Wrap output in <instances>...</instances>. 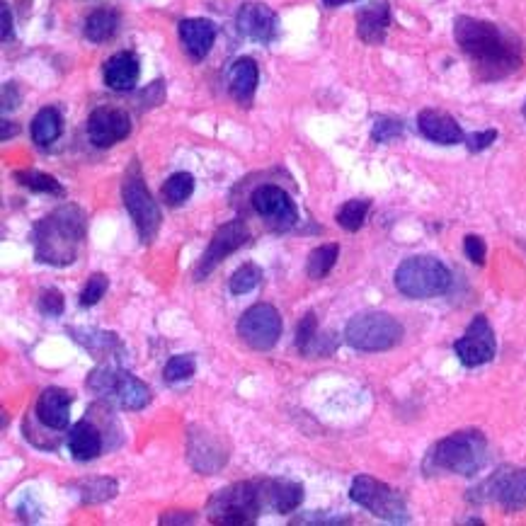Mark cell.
Instances as JSON below:
<instances>
[{
  "instance_id": "33",
  "label": "cell",
  "mask_w": 526,
  "mask_h": 526,
  "mask_svg": "<svg viewBox=\"0 0 526 526\" xmlns=\"http://www.w3.org/2000/svg\"><path fill=\"white\" fill-rule=\"evenodd\" d=\"M80 495H83V502H105L112 500L117 495V483L112 478H93L85 480V483L78 485Z\"/></svg>"
},
{
  "instance_id": "37",
  "label": "cell",
  "mask_w": 526,
  "mask_h": 526,
  "mask_svg": "<svg viewBox=\"0 0 526 526\" xmlns=\"http://www.w3.org/2000/svg\"><path fill=\"white\" fill-rule=\"evenodd\" d=\"M318 335V320H316V313L308 311L306 316L301 318L299 328H296V347H299L301 352H306L308 347H311V342L316 340Z\"/></svg>"
},
{
  "instance_id": "32",
  "label": "cell",
  "mask_w": 526,
  "mask_h": 526,
  "mask_svg": "<svg viewBox=\"0 0 526 526\" xmlns=\"http://www.w3.org/2000/svg\"><path fill=\"white\" fill-rule=\"evenodd\" d=\"M262 282V270L253 262H245L243 267H238L236 272H233L231 282H228V289H231L233 296H243V294H250L257 284Z\"/></svg>"
},
{
  "instance_id": "34",
  "label": "cell",
  "mask_w": 526,
  "mask_h": 526,
  "mask_svg": "<svg viewBox=\"0 0 526 526\" xmlns=\"http://www.w3.org/2000/svg\"><path fill=\"white\" fill-rule=\"evenodd\" d=\"M194 369H197V362H194L192 354H175V357H170L168 364H165L163 379L168 383L185 381L194 374Z\"/></svg>"
},
{
  "instance_id": "28",
  "label": "cell",
  "mask_w": 526,
  "mask_h": 526,
  "mask_svg": "<svg viewBox=\"0 0 526 526\" xmlns=\"http://www.w3.org/2000/svg\"><path fill=\"white\" fill-rule=\"evenodd\" d=\"M337 255H340V245L337 243H325V245H318L316 250H311V255H308V262H306L308 277L311 279L328 277L330 270L335 267Z\"/></svg>"
},
{
  "instance_id": "1",
  "label": "cell",
  "mask_w": 526,
  "mask_h": 526,
  "mask_svg": "<svg viewBox=\"0 0 526 526\" xmlns=\"http://www.w3.org/2000/svg\"><path fill=\"white\" fill-rule=\"evenodd\" d=\"M454 37L483 80H500L522 66L524 51L519 39L493 22L456 17Z\"/></svg>"
},
{
  "instance_id": "38",
  "label": "cell",
  "mask_w": 526,
  "mask_h": 526,
  "mask_svg": "<svg viewBox=\"0 0 526 526\" xmlns=\"http://www.w3.org/2000/svg\"><path fill=\"white\" fill-rule=\"evenodd\" d=\"M64 306V294H61L59 289H44L42 296H39V311H42L44 316L59 318L61 313H64Z\"/></svg>"
},
{
  "instance_id": "36",
  "label": "cell",
  "mask_w": 526,
  "mask_h": 526,
  "mask_svg": "<svg viewBox=\"0 0 526 526\" xmlns=\"http://www.w3.org/2000/svg\"><path fill=\"white\" fill-rule=\"evenodd\" d=\"M403 136V122L393 117H379L374 122V129H371V139L376 144H388V141H396Z\"/></svg>"
},
{
  "instance_id": "13",
  "label": "cell",
  "mask_w": 526,
  "mask_h": 526,
  "mask_svg": "<svg viewBox=\"0 0 526 526\" xmlns=\"http://www.w3.org/2000/svg\"><path fill=\"white\" fill-rule=\"evenodd\" d=\"M248 240H250V228H248V224H245V221L236 219V221H231V224L221 226L219 231L214 233V238H211L207 250H204L202 260L197 262L194 279L199 282V279L209 277V274L214 272L228 255H233L238 248H243Z\"/></svg>"
},
{
  "instance_id": "5",
  "label": "cell",
  "mask_w": 526,
  "mask_h": 526,
  "mask_svg": "<svg viewBox=\"0 0 526 526\" xmlns=\"http://www.w3.org/2000/svg\"><path fill=\"white\" fill-rule=\"evenodd\" d=\"M88 388L100 400L122 410H144L151 403V391L146 383L112 362L100 364L88 376Z\"/></svg>"
},
{
  "instance_id": "11",
  "label": "cell",
  "mask_w": 526,
  "mask_h": 526,
  "mask_svg": "<svg viewBox=\"0 0 526 526\" xmlns=\"http://www.w3.org/2000/svg\"><path fill=\"white\" fill-rule=\"evenodd\" d=\"M238 335L253 350H272L282 337V316L272 303H255L240 316Z\"/></svg>"
},
{
  "instance_id": "41",
  "label": "cell",
  "mask_w": 526,
  "mask_h": 526,
  "mask_svg": "<svg viewBox=\"0 0 526 526\" xmlns=\"http://www.w3.org/2000/svg\"><path fill=\"white\" fill-rule=\"evenodd\" d=\"M350 519H342V517H301V519H294L291 524H347Z\"/></svg>"
},
{
  "instance_id": "23",
  "label": "cell",
  "mask_w": 526,
  "mask_h": 526,
  "mask_svg": "<svg viewBox=\"0 0 526 526\" xmlns=\"http://www.w3.org/2000/svg\"><path fill=\"white\" fill-rule=\"evenodd\" d=\"M257 80H260V71L257 64L250 56L233 61V66L228 68V90L236 97L240 105H250L257 90Z\"/></svg>"
},
{
  "instance_id": "10",
  "label": "cell",
  "mask_w": 526,
  "mask_h": 526,
  "mask_svg": "<svg viewBox=\"0 0 526 526\" xmlns=\"http://www.w3.org/2000/svg\"><path fill=\"white\" fill-rule=\"evenodd\" d=\"M471 502H495L502 510L519 512L526 507V468L500 466L485 483L468 493Z\"/></svg>"
},
{
  "instance_id": "46",
  "label": "cell",
  "mask_w": 526,
  "mask_h": 526,
  "mask_svg": "<svg viewBox=\"0 0 526 526\" xmlns=\"http://www.w3.org/2000/svg\"><path fill=\"white\" fill-rule=\"evenodd\" d=\"M524 119H526V102H524Z\"/></svg>"
},
{
  "instance_id": "16",
  "label": "cell",
  "mask_w": 526,
  "mask_h": 526,
  "mask_svg": "<svg viewBox=\"0 0 526 526\" xmlns=\"http://www.w3.org/2000/svg\"><path fill=\"white\" fill-rule=\"evenodd\" d=\"M238 32L243 37L253 39V42L260 44H270L279 37V17L270 5L265 3H245L243 8L238 10L236 17Z\"/></svg>"
},
{
  "instance_id": "12",
  "label": "cell",
  "mask_w": 526,
  "mask_h": 526,
  "mask_svg": "<svg viewBox=\"0 0 526 526\" xmlns=\"http://www.w3.org/2000/svg\"><path fill=\"white\" fill-rule=\"evenodd\" d=\"M454 352L459 357L463 367H483V364L493 362L497 352V340L493 333V325L485 316H476L471 325L466 328L459 340L454 342Z\"/></svg>"
},
{
  "instance_id": "44",
  "label": "cell",
  "mask_w": 526,
  "mask_h": 526,
  "mask_svg": "<svg viewBox=\"0 0 526 526\" xmlns=\"http://www.w3.org/2000/svg\"><path fill=\"white\" fill-rule=\"evenodd\" d=\"M10 134H17V129H15V124H10L8 119H3V141H8L10 139Z\"/></svg>"
},
{
  "instance_id": "15",
  "label": "cell",
  "mask_w": 526,
  "mask_h": 526,
  "mask_svg": "<svg viewBox=\"0 0 526 526\" xmlns=\"http://www.w3.org/2000/svg\"><path fill=\"white\" fill-rule=\"evenodd\" d=\"M131 134L129 114L119 107H97L88 117V139L97 148H110Z\"/></svg>"
},
{
  "instance_id": "8",
  "label": "cell",
  "mask_w": 526,
  "mask_h": 526,
  "mask_svg": "<svg viewBox=\"0 0 526 526\" xmlns=\"http://www.w3.org/2000/svg\"><path fill=\"white\" fill-rule=\"evenodd\" d=\"M122 199H124V207H127L129 211L131 221H134L141 243L144 245L153 243V238L158 236L160 221L163 219H160L158 204L153 202L151 192H148L139 163L131 165V168L127 170V175H124Z\"/></svg>"
},
{
  "instance_id": "3",
  "label": "cell",
  "mask_w": 526,
  "mask_h": 526,
  "mask_svg": "<svg viewBox=\"0 0 526 526\" xmlns=\"http://www.w3.org/2000/svg\"><path fill=\"white\" fill-rule=\"evenodd\" d=\"M488 463V439L478 430H461L444 437L427 454L425 468L430 473H454L473 478Z\"/></svg>"
},
{
  "instance_id": "17",
  "label": "cell",
  "mask_w": 526,
  "mask_h": 526,
  "mask_svg": "<svg viewBox=\"0 0 526 526\" xmlns=\"http://www.w3.org/2000/svg\"><path fill=\"white\" fill-rule=\"evenodd\" d=\"M71 405L73 396L64 388H44L42 396L37 400V408L34 415L42 422L47 430H66L68 422H71Z\"/></svg>"
},
{
  "instance_id": "25",
  "label": "cell",
  "mask_w": 526,
  "mask_h": 526,
  "mask_svg": "<svg viewBox=\"0 0 526 526\" xmlns=\"http://www.w3.org/2000/svg\"><path fill=\"white\" fill-rule=\"evenodd\" d=\"M68 335H71L78 345H83L90 354H95L97 359H105L107 354L112 357L114 350L122 352V342H119V337L112 333H105V330L73 328V330H68Z\"/></svg>"
},
{
  "instance_id": "2",
  "label": "cell",
  "mask_w": 526,
  "mask_h": 526,
  "mask_svg": "<svg viewBox=\"0 0 526 526\" xmlns=\"http://www.w3.org/2000/svg\"><path fill=\"white\" fill-rule=\"evenodd\" d=\"M88 216L76 204H64L37 221L32 231L34 257L42 265L68 267L76 262L80 245L85 240Z\"/></svg>"
},
{
  "instance_id": "42",
  "label": "cell",
  "mask_w": 526,
  "mask_h": 526,
  "mask_svg": "<svg viewBox=\"0 0 526 526\" xmlns=\"http://www.w3.org/2000/svg\"><path fill=\"white\" fill-rule=\"evenodd\" d=\"M0 15H3V42H8L13 37V15H10L8 3L0 5Z\"/></svg>"
},
{
  "instance_id": "14",
  "label": "cell",
  "mask_w": 526,
  "mask_h": 526,
  "mask_svg": "<svg viewBox=\"0 0 526 526\" xmlns=\"http://www.w3.org/2000/svg\"><path fill=\"white\" fill-rule=\"evenodd\" d=\"M253 209L265 219V224L274 231H289L299 221V211L296 204L282 187L277 185H262L253 192Z\"/></svg>"
},
{
  "instance_id": "30",
  "label": "cell",
  "mask_w": 526,
  "mask_h": 526,
  "mask_svg": "<svg viewBox=\"0 0 526 526\" xmlns=\"http://www.w3.org/2000/svg\"><path fill=\"white\" fill-rule=\"evenodd\" d=\"M367 214H369V202H364V199H350V202H345L340 209H337L335 221L337 226L345 228V231L357 233L359 228L364 226V221H367Z\"/></svg>"
},
{
  "instance_id": "22",
  "label": "cell",
  "mask_w": 526,
  "mask_h": 526,
  "mask_svg": "<svg viewBox=\"0 0 526 526\" xmlns=\"http://www.w3.org/2000/svg\"><path fill=\"white\" fill-rule=\"evenodd\" d=\"M262 493H265V505L277 514H289L303 502V485L294 480L267 478L262 480Z\"/></svg>"
},
{
  "instance_id": "7",
  "label": "cell",
  "mask_w": 526,
  "mask_h": 526,
  "mask_svg": "<svg viewBox=\"0 0 526 526\" xmlns=\"http://www.w3.org/2000/svg\"><path fill=\"white\" fill-rule=\"evenodd\" d=\"M347 345L359 352H386L403 340V325L391 313H357L345 328Z\"/></svg>"
},
{
  "instance_id": "45",
  "label": "cell",
  "mask_w": 526,
  "mask_h": 526,
  "mask_svg": "<svg viewBox=\"0 0 526 526\" xmlns=\"http://www.w3.org/2000/svg\"><path fill=\"white\" fill-rule=\"evenodd\" d=\"M325 5H330V8H337V5H345V3H354V0H323Z\"/></svg>"
},
{
  "instance_id": "4",
  "label": "cell",
  "mask_w": 526,
  "mask_h": 526,
  "mask_svg": "<svg viewBox=\"0 0 526 526\" xmlns=\"http://www.w3.org/2000/svg\"><path fill=\"white\" fill-rule=\"evenodd\" d=\"M262 510H267L265 493H262V480L228 485V488L219 490V493L209 500V519L214 524H255Z\"/></svg>"
},
{
  "instance_id": "6",
  "label": "cell",
  "mask_w": 526,
  "mask_h": 526,
  "mask_svg": "<svg viewBox=\"0 0 526 526\" xmlns=\"http://www.w3.org/2000/svg\"><path fill=\"white\" fill-rule=\"evenodd\" d=\"M451 287V272L437 257H408L396 270V289L408 299H434L447 294Z\"/></svg>"
},
{
  "instance_id": "24",
  "label": "cell",
  "mask_w": 526,
  "mask_h": 526,
  "mask_svg": "<svg viewBox=\"0 0 526 526\" xmlns=\"http://www.w3.org/2000/svg\"><path fill=\"white\" fill-rule=\"evenodd\" d=\"M68 449L76 461H93L102 451V434L90 420H80L68 432Z\"/></svg>"
},
{
  "instance_id": "26",
  "label": "cell",
  "mask_w": 526,
  "mask_h": 526,
  "mask_svg": "<svg viewBox=\"0 0 526 526\" xmlns=\"http://www.w3.org/2000/svg\"><path fill=\"white\" fill-rule=\"evenodd\" d=\"M119 30V13L112 8H100L95 13L88 15L85 20V39H90L93 44H102L107 39H112Z\"/></svg>"
},
{
  "instance_id": "19",
  "label": "cell",
  "mask_w": 526,
  "mask_h": 526,
  "mask_svg": "<svg viewBox=\"0 0 526 526\" xmlns=\"http://www.w3.org/2000/svg\"><path fill=\"white\" fill-rule=\"evenodd\" d=\"M180 42L194 61H202L216 42V25L204 17H190L180 22Z\"/></svg>"
},
{
  "instance_id": "21",
  "label": "cell",
  "mask_w": 526,
  "mask_h": 526,
  "mask_svg": "<svg viewBox=\"0 0 526 526\" xmlns=\"http://www.w3.org/2000/svg\"><path fill=\"white\" fill-rule=\"evenodd\" d=\"M388 25H391V8L386 0H374L357 13V34L367 44H381L386 39Z\"/></svg>"
},
{
  "instance_id": "40",
  "label": "cell",
  "mask_w": 526,
  "mask_h": 526,
  "mask_svg": "<svg viewBox=\"0 0 526 526\" xmlns=\"http://www.w3.org/2000/svg\"><path fill=\"white\" fill-rule=\"evenodd\" d=\"M495 139H497V131L488 129V131H476V134H468L463 141H466L468 151L480 153V151H485L488 146H493Z\"/></svg>"
},
{
  "instance_id": "18",
  "label": "cell",
  "mask_w": 526,
  "mask_h": 526,
  "mask_svg": "<svg viewBox=\"0 0 526 526\" xmlns=\"http://www.w3.org/2000/svg\"><path fill=\"white\" fill-rule=\"evenodd\" d=\"M417 129H420V134L425 136V139L442 146L461 144V141L466 139V134H463L459 124H456V119L442 110H422L417 114Z\"/></svg>"
},
{
  "instance_id": "31",
  "label": "cell",
  "mask_w": 526,
  "mask_h": 526,
  "mask_svg": "<svg viewBox=\"0 0 526 526\" xmlns=\"http://www.w3.org/2000/svg\"><path fill=\"white\" fill-rule=\"evenodd\" d=\"M194 192V177L190 173H175L165 180L163 185V199L170 207H180L182 202L192 197Z\"/></svg>"
},
{
  "instance_id": "27",
  "label": "cell",
  "mask_w": 526,
  "mask_h": 526,
  "mask_svg": "<svg viewBox=\"0 0 526 526\" xmlns=\"http://www.w3.org/2000/svg\"><path fill=\"white\" fill-rule=\"evenodd\" d=\"M64 122H61V114L54 107H44L37 112V117L32 119V139L37 146H49L54 144L61 136Z\"/></svg>"
},
{
  "instance_id": "9",
  "label": "cell",
  "mask_w": 526,
  "mask_h": 526,
  "mask_svg": "<svg viewBox=\"0 0 526 526\" xmlns=\"http://www.w3.org/2000/svg\"><path fill=\"white\" fill-rule=\"evenodd\" d=\"M350 497L359 507L369 510L374 517L391 524L408 522V502L400 490L371 476H357L352 480Z\"/></svg>"
},
{
  "instance_id": "39",
  "label": "cell",
  "mask_w": 526,
  "mask_h": 526,
  "mask_svg": "<svg viewBox=\"0 0 526 526\" xmlns=\"http://www.w3.org/2000/svg\"><path fill=\"white\" fill-rule=\"evenodd\" d=\"M463 253H466V257L473 262V265H485V253H488L485 240L471 233V236L463 238Z\"/></svg>"
},
{
  "instance_id": "20",
  "label": "cell",
  "mask_w": 526,
  "mask_h": 526,
  "mask_svg": "<svg viewBox=\"0 0 526 526\" xmlns=\"http://www.w3.org/2000/svg\"><path fill=\"white\" fill-rule=\"evenodd\" d=\"M141 76V66L136 54L131 51H119L105 64V83L107 88L117 90V93H129L136 88Z\"/></svg>"
},
{
  "instance_id": "29",
  "label": "cell",
  "mask_w": 526,
  "mask_h": 526,
  "mask_svg": "<svg viewBox=\"0 0 526 526\" xmlns=\"http://www.w3.org/2000/svg\"><path fill=\"white\" fill-rule=\"evenodd\" d=\"M22 187L32 192H42V194H54V197H64L66 190L61 187V182L56 177H51L47 173H39V170H17L13 175Z\"/></svg>"
},
{
  "instance_id": "35",
  "label": "cell",
  "mask_w": 526,
  "mask_h": 526,
  "mask_svg": "<svg viewBox=\"0 0 526 526\" xmlns=\"http://www.w3.org/2000/svg\"><path fill=\"white\" fill-rule=\"evenodd\" d=\"M107 289H110V279L102 272H95L93 277L88 279V284H85V289L80 291V306L90 308L95 306V303H100L102 296L107 294Z\"/></svg>"
},
{
  "instance_id": "43",
  "label": "cell",
  "mask_w": 526,
  "mask_h": 526,
  "mask_svg": "<svg viewBox=\"0 0 526 526\" xmlns=\"http://www.w3.org/2000/svg\"><path fill=\"white\" fill-rule=\"evenodd\" d=\"M175 522H180V524H187V522H192V517H160V524H175Z\"/></svg>"
}]
</instances>
